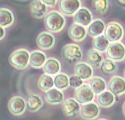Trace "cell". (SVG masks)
<instances>
[{
	"instance_id": "cell-34",
	"label": "cell",
	"mask_w": 125,
	"mask_h": 120,
	"mask_svg": "<svg viewBox=\"0 0 125 120\" xmlns=\"http://www.w3.org/2000/svg\"><path fill=\"white\" fill-rule=\"evenodd\" d=\"M116 1H117L118 4H119L120 7L125 8V0H116Z\"/></svg>"
},
{
	"instance_id": "cell-10",
	"label": "cell",
	"mask_w": 125,
	"mask_h": 120,
	"mask_svg": "<svg viewBox=\"0 0 125 120\" xmlns=\"http://www.w3.org/2000/svg\"><path fill=\"white\" fill-rule=\"evenodd\" d=\"M82 7L81 0H60L59 8L62 14L72 17Z\"/></svg>"
},
{
	"instance_id": "cell-28",
	"label": "cell",
	"mask_w": 125,
	"mask_h": 120,
	"mask_svg": "<svg viewBox=\"0 0 125 120\" xmlns=\"http://www.w3.org/2000/svg\"><path fill=\"white\" fill-rule=\"evenodd\" d=\"M54 86L60 90H65L69 86V77L64 72H59L55 75L54 79Z\"/></svg>"
},
{
	"instance_id": "cell-29",
	"label": "cell",
	"mask_w": 125,
	"mask_h": 120,
	"mask_svg": "<svg viewBox=\"0 0 125 120\" xmlns=\"http://www.w3.org/2000/svg\"><path fill=\"white\" fill-rule=\"evenodd\" d=\"M110 42L109 41V40L104 36V35H100L99 36H96L95 38H93L92 41V45L93 48L97 50L100 52H104L107 50L108 46Z\"/></svg>"
},
{
	"instance_id": "cell-27",
	"label": "cell",
	"mask_w": 125,
	"mask_h": 120,
	"mask_svg": "<svg viewBox=\"0 0 125 120\" xmlns=\"http://www.w3.org/2000/svg\"><path fill=\"white\" fill-rule=\"evenodd\" d=\"M91 8L97 15H105L109 8V0H92Z\"/></svg>"
},
{
	"instance_id": "cell-19",
	"label": "cell",
	"mask_w": 125,
	"mask_h": 120,
	"mask_svg": "<svg viewBox=\"0 0 125 120\" xmlns=\"http://www.w3.org/2000/svg\"><path fill=\"white\" fill-rule=\"evenodd\" d=\"M47 59L46 54L41 50H33L30 54V66L35 69L43 68Z\"/></svg>"
},
{
	"instance_id": "cell-11",
	"label": "cell",
	"mask_w": 125,
	"mask_h": 120,
	"mask_svg": "<svg viewBox=\"0 0 125 120\" xmlns=\"http://www.w3.org/2000/svg\"><path fill=\"white\" fill-rule=\"evenodd\" d=\"M68 35L69 38L74 42H82L86 38V35L88 34L86 26L74 22L69 26Z\"/></svg>"
},
{
	"instance_id": "cell-36",
	"label": "cell",
	"mask_w": 125,
	"mask_h": 120,
	"mask_svg": "<svg viewBox=\"0 0 125 120\" xmlns=\"http://www.w3.org/2000/svg\"><path fill=\"white\" fill-rule=\"evenodd\" d=\"M124 78H125V69L124 71Z\"/></svg>"
},
{
	"instance_id": "cell-1",
	"label": "cell",
	"mask_w": 125,
	"mask_h": 120,
	"mask_svg": "<svg viewBox=\"0 0 125 120\" xmlns=\"http://www.w3.org/2000/svg\"><path fill=\"white\" fill-rule=\"evenodd\" d=\"M44 26L51 33H59L66 26V18L61 12L56 10L50 11L44 17Z\"/></svg>"
},
{
	"instance_id": "cell-2",
	"label": "cell",
	"mask_w": 125,
	"mask_h": 120,
	"mask_svg": "<svg viewBox=\"0 0 125 120\" xmlns=\"http://www.w3.org/2000/svg\"><path fill=\"white\" fill-rule=\"evenodd\" d=\"M30 52L25 48L13 50L8 58L10 65L17 70H25L30 65Z\"/></svg>"
},
{
	"instance_id": "cell-18",
	"label": "cell",
	"mask_w": 125,
	"mask_h": 120,
	"mask_svg": "<svg viewBox=\"0 0 125 120\" xmlns=\"http://www.w3.org/2000/svg\"><path fill=\"white\" fill-rule=\"evenodd\" d=\"M31 14L35 19H42L45 17L47 6L41 0H33L30 5Z\"/></svg>"
},
{
	"instance_id": "cell-5",
	"label": "cell",
	"mask_w": 125,
	"mask_h": 120,
	"mask_svg": "<svg viewBox=\"0 0 125 120\" xmlns=\"http://www.w3.org/2000/svg\"><path fill=\"white\" fill-rule=\"evenodd\" d=\"M8 109L13 116H21L25 114L26 108V100L21 95H14L8 100Z\"/></svg>"
},
{
	"instance_id": "cell-22",
	"label": "cell",
	"mask_w": 125,
	"mask_h": 120,
	"mask_svg": "<svg viewBox=\"0 0 125 120\" xmlns=\"http://www.w3.org/2000/svg\"><path fill=\"white\" fill-rule=\"evenodd\" d=\"M105 26V23L101 19L97 18L93 20L87 27V34L92 38L103 35Z\"/></svg>"
},
{
	"instance_id": "cell-15",
	"label": "cell",
	"mask_w": 125,
	"mask_h": 120,
	"mask_svg": "<svg viewBox=\"0 0 125 120\" xmlns=\"http://www.w3.org/2000/svg\"><path fill=\"white\" fill-rule=\"evenodd\" d=\"M73 20L76 23L84 26H88L93 21V16L87 8H80L73 15Z\"/></svg>"
},
{
	"instance_id": "cell-26",
	"label": "cell",
	"mask_w": 125,
	"mask_h": 120,
	"mask_svg": "<svg viewBox=\"0 0 125 120\" xmlns=\"http://www.w3.org/2000/svg\"><path fill=\"white\" fill-rule=\"evenodd\" d=\"M89 83H90L91 87L93 90V91L95 92V95L100 94V92L106 90V87H107L106 81H104V78H102V77L100 76L92 77L89 80Z\"/></svg>"
},
{
	"instance_id": "cell-8",
	"label": "cell",
	"mask_w": 125,
	"mask_h": 120,
	"mask_svg": "<svg viewBox=\"0 0 125 120\" xmlns=\"http://www.w3.org/2000/svg\"><path fill=\"white\" fill-rule=\"evenodd\" d=\"M54 35L50 31H42L37 35L36 44L42 50H50L55 45Z\"/></svg>"
},
{
	"instance_id": "cell-31",
	"label": "cell",
	"mask_w": 125,
	"mask_h": 120,
	"mask_svg": "<svg viewBox=\"0 0 125 120\" xmlns=\"http://www.w3.org/2000/svg\"><path fill=\"white\" fill-rule=\"evenodd\" d=\"M82 84H83V80L80 77H78L77 75L74 74L69 77V86L71 87L77 89V87L81 86Z\"/></svg>"
},
{
	"instance_id": "cell-14",
	"label": "cell",
	"mask_w": 125,
	"mask_h": 120,
	"mask_svg": "<svg viewBox=\"0 0 125 120\" xmlns=\"http://www.w3.org/2000/svg\"><path fill=\"white\" fill-rule=\"evenodd\" d=\"M76 75L80 77L83 81H89L93 77V68L86 62H78L76 63L74 68Z\"/></svg>"
},
{
	"instance_id": "cell-16",
	"label": "cell",
	"mask_w": 125,
	"mask_h": 120,
	"mask_svg": "<svg viewBox=\"0 0 125 120\" xmlns=\"http://www.w3.org/2000/svg\"><path fill=\"white\" fill-rule=\"evenodd\" d=\"M44 98L48 104L51 105H57L64 101V94L62 90H59L56 87H53L45 92Z\"/></svg>"
},
{
	"instance_id": "cell-21",
	"label": "cell",
	"mask_w": 125,
	"mask_h": 120,
	"mask_svg": "<svg viewBox=\"0 0 125 120\" xmlns=\"http://www.w3.org/2000/svg\"><path fill=\"white\" fill-rule=\"evenodd\" d=\"M115 95L110 90H104L97 95V103L103 108H110L115 104L116 99Z\"/></svg>"
},
{
	"instance_id": "cell-33",
	"label": "cell",
	"mask_w": 125,
	"mask_h": 120,
	"mask_svg": "<svg viewBox=\"0 0 125 120\" xmlns=\"http://www.w3.org/2000/svg\"><path fill=\"white\" fill-rule=\"evenodd\" d=\"M6 36V30L5 28L3 27L2 26H0V41L3 40Z\"/></svg>"
},
{
	"instance_id": "cell-35",
	"label": "cell",
	"mask_w": 125,
	"mask_h": 120,
	"mask_svg": "<svg viewBox=\"0 0 125 120\" xmlns=\"http://www.w3.org/2000/svg\"><path fill=\"white\" fill-rule=\"evenodd\" d=\"M122 110H123V114H124V117H125V101H124V104H123V107H122Z\"/></svg>"
},
{
	"instance_id": "cell-12",
	"label": "cell",
	"mask_w": 125,
	"mask_h": 120,
	"mask_svg": "<svg viewBox=\"0 0 125 120\" xmlns=\"http://www.w3.org/2000/svg\"><path fill=\"white\" fill-rule=\"evenodd\" d=\"M108 88L115 96H122L125 94V78L120 76L112 77L109 81Z\"/></svg>"
},
{
	"instance_id": "cell-20",
	"label": "cell",
	"mask_w": 125,
	"mask_h": 120,
	"mask_svg": "<svg viewBox=\"0 0 125 120\" xmlns=\"http://www.w3.org/2000/svg\"><path fill=\"white\" fill-rule=\"evenodd\" d=\"M26 108L29 112L35 113L39 111L43 106V100L38 94L31 93L26 97Z\"/></svg>"
},
{
	"instance_id": "cell-4",
	"label": "cell",
	"mask_w": 125,
	"mask_h": 120,
	"mask_svg": "<svg viewBox=\"0 0 125 120\" xmlns=\"http://www.w3.org/2000/svg\"><path fill=\"white\" fill-rule=\"evenodd\" d=\"M104 35L109 42L121 41L124 36V28L119 22L109 21L105 26Z\"/></svg>"
},
{
	"instance_id": "cell-30",
	"label": "cell",
	"mask_w": 125,
	"mask_h": 120,
	"mask_svg": "<svg viewBox=\"0 0 125 120\" xmlns=\"http://www.w3.org/2000/svg\"><path fill=\"white\" fill-rule=\"evenodd\" d=\"M118 66L112 59H104L100 64V70L105 75H113L117 72Z\"/></svg>"
},
{
	"instance_id": "cell-17",
	"label": "cell",
	"mask_w": 125,
	"mask_h": 120,
	"mask_svg": "<svg viewBox=\"0 0 125 120\" xmlns=\"http://www.w3.org/2000/svg\"><path fill=\"white\" fill-rule=\"evenodd\" d=\"M62 65L59 59L56 58H49L46 59L45 63L43 66V71L44 73L50 76H55L58 73L61 72Z\"/></svg>"
},
{
	"instance_id": "cell-32",
	"label": "cell",
	"mask_w": 125,
	"mask_h": 120,
	"mask_svg": "<svg viewBox=\"0 0 125 120\" xmlns=\"http://www.w3.org/2000/svg\"><path fill=\"white\" fill-rule=\"evenodd\" d=\"M41 1L49 8H54L57 5L59 0H41Z\"/></svg>"
},
{
	"instance_id": "cell-13",
	"label": "cell",
	"mask_w": 125,
	"mask_h": 120,
	"mask_svg": "<svg viewBox=\"0 0 125 120\" xmlns=\"http://www.w3.org/2000/svg\"><path fill=\"white\" fill-rule=\"evenodd\" d=\"M81 106L80 103L75 100V98H69L62 102V111L66 117H75L80 113Z\"/></svg>"
},
{
	"instance_id": "cell-9",
	"label": "cell",
	"mask_w": 125,
	"mask_h": 120,
	"mask_svg": "<svg viewBox=\"0 0 125 120\" xmlns=\"http://www.w3.org/2000/svg\"><path fill=\"white\" fill-rule=\"evenodd\" d=\"M80 114H81L82 118L84 119H96L100 114V110L99 105L93 100L89 103L82 104L81 110H80Z\"/></svg>"
},
{
	"instance_id": "cell-24",
	"label": "cell",
	"mask_w": 125,
	"mask_h": 120,
	"mask_svg": "<svg viewBox=\"0 0 125 120\" xmlns=\"http://www.w3.org/2000/svg\"><path fill=\"white\" fill-rule=\"evenodd\" d=\"M104 57L101 52L98 51L95 49H90L86 53V62L92 68H99L103 62Z\"/></svg>"
},
{
	"instance_id": "cell-37",
	"label": "cell",
	"mask_w": 125,
	"mask_h": 120,
	"mask_svg": "<svg viewBox=\"0 0 125 120\" xmlns=\"http://www.w3.org/2000/svg\"><path fill=\"white\" fill-rule=\"evenodd\" d=\"M124 60H125V59H124Z\"/></svg>"
},
{
	"instance_id": "cell-3",
	"label": "cell",
	"mask_w": 125,
	"mask_h": 120,
	"mask_svg": "<svg viewBox=\"0 0 125 120\" xmlns=\"http://www.w3.org/2000/svg\"><path fill=\"white\" fill-rule=\"evenodd\" d=\"M82 57V50L77 44H67L62 48L61 58L67 63L75 64L81 61Z\"/></svg>"
},
{
	"instance_id": "cell-6",
	"label": "cell",
	"mask_w": 125,
	"mask_h": 120,
	"mask_svg": "<svg viewBox=\"0 0 125 120\" xmlns=\"http://www.w3.org/2000/svg\"><path fill=\"white\" fill-rule=\"evenodd\" d=\"M108 59L115 62H120L125 59V45L121 41L110 42L106 50Z\"/></svg>"
},
{
	"instance_id": "cell-7",
	"label": "cell",
	"mask_w": 125,
	"mask_h": 120,
	"mask_svg": "<svg viewBox=\"0 0 125 120\" xmlns=\"http://www.w3.org/2000/svg\"><path fill=\"white\" fill-rule=\"evenodd\" d=\"M95 94L91 89L90 85L82 84L81 86L76 89L74 93V98L80 104H83L91 102L95 100Z\"/></svg>"
},
{
	"instance_id": "cell-25",
	"label": "cell",
	"mask_w": 125,
	"mask_h": 120,
	"mask_svg": "<svg viewBox=\"0 0 125 120\" xmlns=\"http://www.w3.org/2000/svg\"><path fill=\"white\" fill-rule=\"evenodd\" d=\"M37 86L38 89L43 92H46L50 89L53 88L54 86V82L52 76L46 73L41 75L37 81Z\"/></svg>"
},
{
	"instance_id": "cell-23",
	"label": "cell",
	"mask_w": 125,
	"mask_h": 120,
	"mask_svg": "<svg viewBox=\"0 0 125 120\" xmlns=\"http://www.w3.org/2000/svg\"><path fill=\"white\" fill-rule=\"evenodd\" d=\"M15 22L14 13L7 8H0V26L4 28L12 26Z\"/></svg>"
}]
</instances>
